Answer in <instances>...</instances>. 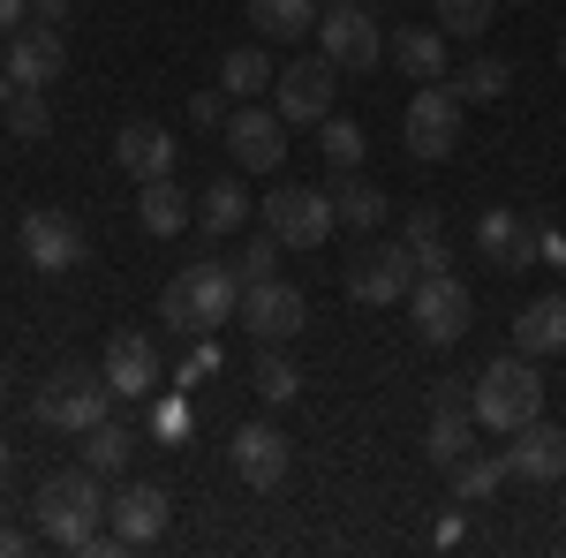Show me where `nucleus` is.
I'll return each instance as SVG.
<instances>
[{
  "label": "nucleus",
  "instance_id": "25",
  "mask_svg": "<svg viewBox=\"0 0 566 558\" xmlns=\"http://www.w3.org/2000/svg\"><path fill=\"white\" fill-rule=\"evenodd\" d=\"M250 23L264 45H295L303 31H317V0H250Z\"/></svg>",
  "mask_w": 566,
  "mask_h": 558
},
{
  "label": "nucleus",
  "instance_id": "45",
  "mask_svg": "<svg viewBox=\"0 0 566 558\" xmlns=\"http://www.w3.org/2000/svg\"><path fill=\"white\" fill-rule=\"evenodd\" d=\"M8 98H15V76H8V69H0V114H8Z\"/></svg>",
  "mask_w": 566,
  "mask_h": 558
},
{
  "label": "nucleus",
  "instance_id": "23",
  "mask_svg": "<svg viewBox=\"0 0 566 558\" xmlns=\"http://www.w3.org/2000/svg\"><path fill=\"white\" fill-rule=\"evenodd\" d=\"M514 347H522V355H566V287L559 295H536L522 317H514Z\"/></svg>",
  "mask_w": 566,
  "mask_h": 558
},
{
  "label": "nucleus",
  "instance_id": "13",
  "mask_svg": "<svg viewBox=\"0 0 566 558\" xmlns=\"http://www.w3.org/2000/svg\"><path fill=\"white\" fill-rule=\"evenodd\" d=\"M227 151H234L242 173H272L280 159H287V122H280V106H272V114H264V106L227 114Z\"/></svg>",
  "mask_w": 566,
  "mask_h": 558
},
{
  "label": "nucleus",
  "instance_id": "39",
  "mask_svg": "<svg viewBox=\"0 0 566 558\" xmlns=\"http://www.w3.org/2000/svg\"><path fill=\"white\" fill-rule=\"evenodd\" d=\"M212 370H219V347L205 340V347H197V355H189V370H181V378H189V386H205V378H212Z\"/></svg>",
  "mask_w": 566,
  "mask_h": 558
},
{
  "label": "nucleus",
  "instance_id": "30",
  "mask_svg": "<svg viewBox=\"0 0 566 558\" xmlns=\"http://www.w3.org/2000/svg\"><path fill=\"white\" fill-rule=\"evenodd\" d=\"M250 219V197H242V181H212L205 197H197V227L205 234H234Z\"/></svg>",
  "mask_w": 566,
  "mask_h": 558
},
{
  "label": "nucleus",
  "instance_id": "34",
  "mask_svg": "<svg viewBox=\"0 0 566 558\" xmlns=\"http://www.w3.org/2000/svg\"><path fill=\"white\" fill-rule=\"evenodd\" d=\"M499 15V0H438V31L446 39H483Z\"/></svg>",
  "mask_w": 566,
  "mask_h": 558
},
{
  "label": "nucleus",
  "instance_id": "14",
  "mask_svg": "<svg viewBox=\"0 0 566 558\" xmlns=\"http://www.w3.org/2000/svg\"><path fill=\"white\" fill-rule=\"evenodd\" d=\"M506 475H522V483H559L566 475V430H552L544 415L536 423H522L514 438H506Z\"/></svg>",
  "mask_w": 566,
  "mask_h": 558
},
{
  "label": "nucleus",
  "instance_id": "40",
  "mask_svg": "<svg viewBox=\"0 0 566 558\" xmlns=\"http://www.w3.org/2000/svg\"><path fill=\"white\" fill-rule=\"evenodd\" d=\"M536 257H544V264H566V234H559V227H536Z\"/></svg>",
  "mask_w": 566,
  "mask_h": 558
},
{
  "label": "nucleus",
  "instance_id": "48",
  "mask_svg": "<svg viewBox=\"0 0 566 558\" xmlns=\"http://www.w3.org/2000/svg\"><path fill=\"white\" fill-rule=\"evenodd\" d=\"M559 69H566V39H559Z\"/></svg>",
  "mask_w": 566,
  "mask_h": 558
},
{
  "label": "nucleus",
  "instance_id": "11",
  "mask_svg": "<svg viewBox=\"0 0 566 558\" xmlns=\"http://www.w3.org/2000/svg\"><path fill=\"white\" fill-rule=\"evenodd\" d=\"M416 280H423V272H416V257H408L400 242L348 257V295H355V302H370V309H392V302H408V287H416Z\"/></svg>",
  "mask_w": 566,
  "mask_h": 558
},
{
  "label": "nucleus",
  "instance_id": "42",
  "mask_svg": "<svg viewBox=\"0 0 566 558\" xmlns=\"http://www.w3.org/2000/svg\"><path fill=\"white\" fill-rule=\"evenodd\" d=\"M31 23H45V31H61V23H69V0H31Z\"/></svg>",
  "mask_w": 566,
  "mask_h": 558
},
{
  "label": "nucleus",
  "instance_id": "49",
  "mask_svg": "<svg viewBox=\"0 0 566 558\" xmlns=\"http://www.w3.org/2000/svg\"><path fill=\"white\" fill-rule=\"evenodd\" d=\"M559 536H566V506H559Z\"/></svg>",
  "mask_w": 566,
  "mask_h": 558
},
{
  "label": "nucleus",
  "instance_id": "15",
  "mask_svg": "<svg viewBox=\"0 0 566 558\" xmlns=\"http://www.w3.org/2000/svg\"><path fill=\"white\" fill-rule=\"evenodd\" d=\"M287 468H295V453H287V438H280L272 423H242L234 430V475H242L250 491H280Z\"/></svg>",
  "mask_w": 566,
  "mask_h": 558
},
{
  "label": "nucleus",
  "instance_id": "31",
  "mask_svg": "<svg viewBox=\"0 0 566 558\" xmlns=\"http://www.w3.org/2000/svg\"><path fill=\"white\" fill-rule=\"evenodd\" d=\"M499 483H506V461H491V453H461V461H453V498H461V506L499 498Z\"/></svg>",
  "mask_w": 566,
  "mask_h": 558
},
{
  "label": "nucleus",
  "instance_id": "20",
  "mask_svg": "<svg viewBox=\"0 0 566 558\" xmlns=\"http://www.w3.org/2000/svg\"><path fill=\"white\" fill-rule=\"evenodd\" d=\"M114 159L136 181H159V173H175V136L159 129V122H129V129L114 136Z\"/></svg>",
  "mask_w": 566,
  "mask_h": 558
},
{
  "label": "nucleus",
  "instance_id": "32",
  "mask_svg": "<svg viewBox=\"0 0 566 558\" xmlns=\"http://www.w3.org/2000/svg\"><path fill=\"white\" fill-rule=\"evenodd\" d=\"M317 144H325V167H340V173H355V167H363V151H370V136L355 129V122H340V114L317 122Z\"/></svg>",
  "mask_w": 566,
  "mask_h": 558
},
{
  "label": "nucleus",
  "instance_id": "37",
  "mask_svg": "<svg viewBox=\"0 0 566 558\" xmlns=\"http://www.w3.org/2000/svg\"><path fill=\"white\" fill-rule=\"evenodd\" d=\"M280 250H287V242H280V234L264 227L258 242H250V250L234 257V280H242V287H250V280H272V264H280Z\"/></svg>",
  "mask_w": 566,
  "mask_h": 558
},
{
  "label": "nucleus",
  "instance_id": "1",
  "mask_svg": "<svg viewBox=\"0 0 566 558\" xmlns=\"http://www.w3.org/2000/svg\"><path fill=\"white\" fill-rule=\"evenodd\" d=\"M98 514H106V475L61 468L39 483V528L61 551H122V536H98Z\"/></svg>",
  "mask_w": 566,
  "mask_h": 558
},
{
  "label": "nucleus",
  "instance_id": "6",
  "mask_svg": "<svg viewBox=\"0 0 566 558\" xmlns=\"http://www.w3.org/2000/svg\"><path fill=\"white\" fill-rule=\"evenodd\" d=\"M264 227H272L287 250H317V242L340 227L333 189H272V197H264Z\"/></svg>",
  "mask_w": 566,
  "mask_h": 558
},
{
  "label": "nucleus",
  "instance_id": "10",
  "mask_svg": "<svg viewBox=\"0 0 566 558\" xmlns=\"http://www.w3.org/2000/svg\"><path fill=\"white\" fill-rule=\"evenodd\" d=\"M303 317H310V302H303V287H287V280H250V287H242V325L258 333V347L295 340Z\"/></svg>",
  "mask_w": 566,
  "mask_h": 558
},
{
  "label": "nucleus",
  "instance_id": "19",
  "mask_svg": "<svg viewBox=\"0 0 566 558\" xmlns=\"http://www.w3.org/2000/svg\"><path fill=\"white\" fill-rule=\"evenodd\" d=\"M106 514H114L122 551H136V544H159V536H167V491H159V483H129L122 498H106Z\"/></svg>",
  "mask_w": 566,
  "mask_h": 558
},
{
  "label": "nucleus",
  "instance_id": "7",
  "mask_svg": "<svg viewBox=\"0 0 566 558\" xmlns=\"http://www.w3.org/2000/svg\"><path fill=\"white\" fill-rule=\"evenodd\" d=\"M317 31H325V61L333 69H378L386 61V39H378V23H370V8L363 0H333L325 15H317Z\"/></svg>",
  "mask_w": 566,
  "mask_h": 558
},
{
  "label": "nucleus",
  "instance_id": "16",
  "mask_svg": "<svg viewBox=\"0 0 566 558\" xmlns=\"http://www.w3.org/2000/svg\"><path fill=\"white\" fill-rule=\"evenodd\" d=\"M476 250H483V264H499V272H528V264H536V219L491 204V212L476 219Z\"/></svg>",
  "mask_w": 566,
  "mask_h": 558
},
{
  "label": "nucleus",
  "instance_id": "41",
  "mask_svg": "<svg viewBox=\"0 0 566 558\" xmlns=\"http://www.w3.org/2000/svg\"><path fill=\"white\" fill-rule=\"evenodd\" d=\"M431 544H438V551H453V544H469V520H461V514H446V520H438V536H431Z\"/></svg>",
  "mask_w": 566,
  "mask_h": 558
},
{
  "label": "nucleus",
  "instance_id": "27",
  "mask_svg": "<svg viewBox=\"0 0 566 558\" xmlns=\"http://www.w3.org/2000/svg\"><path fill=\"white\" fill-rule=\"evenodd\" d=\"M129 453H136V430L129 423H114V415H106V423L84 430V468L91 475H122V468H129Z\"/></svg>",
  "mask_w": 566,
  "mask_h": 558
},
{
  "label": "nucleus",
  "instance_id": "46",
  "mask_svg": "<svg viewBox=\"0 0 566 558\" xmlns=\"http://www.w3.org/2000/svg\"><path fill=\"white\" fill-rule=\"evenodd\" d=\"M8 461H15V453H8V438H0V491H8Z\"/></svg>",
  "mask_w": 566,
  "mask_h": 558
},
{
  "label": "nucleus",
  "instance_id": "9",
  "mask_svg": "<svg viewBox=\"0 0 566 558\" xmlns=\"http://www.w3.org/2000/svg\"><path fill=\"white\" fill-rule=\"evenodd\" d=\"M400 136H408L416 159H453V144H461V98H453L446 84H423L416 98H408Z\"/></svg>",
  "mask_w": 566,
  "mask_h": 558
},
{
  "label": "nucleus",
  "instance_id": "21",
  "mask_svg": "<svg viewBox=\"0 0 566 558\" xmlns=\"http://www.w3.org/2000/svg\"><path fill=\"white\" fill-rule=\"evenodd\" d=\"M469 430H476V400H469V392H438V408H431V438H423V453H431L438 468H453V461L469 453Z\"/></svg>",
  "mask_w": 566,
  "mask_h": 558
},
{
  "label": "nucleus",
  "instance_id": "2",
  "mask_svg": "<svg viewBox=\"0 0 566 558\" xmlns=\"http://www.w3.org/2000/svg\"><path fill=\"white\" fill-rule=\"evenodd\" d=\"M469 400H476V423L499 430V438H514L522 423H536L544 415V378H536V355H499V362H483V378L469 386Z\"/></svg>",
  "mask_w": 566,
  "mask_h": 558
},
{
  "label": "nucleus",
  "instance_id": "8",
  "mask_svg": "<svg viewBox=\"0 0 566 558\" xmlns=\"http://www.w3.org/2000/svg\"><path fill=\"white\" fill-rule=\"evenodd\" d=\"M333 61L325 53H310V61H295V69H280V84H272V106H280V122L287 129H317L325 114H333Z\"/></svg>",
  "mask_w": 566,
  "mask_h": 558
},
{
  "label": "nucleus",
  "instance_id": "33",
  "mask_svg": "<svg viewBox=\"0 0 566 558\" xmlns=\"http://www.w3.org/2000/svg\"><path fill=\"white\" fill-rule=\"evenodd\" d=\"M333 212H340V227H378V219H386V189H370V181H340V189H333Z\"/></svg>",
  "mask_w": 566,
  "mask_h": 558
},
{
  "label": "nucleus",
  "instance_id": "26",
  "mask_svg": "<svg viewBox=\"0 0 566 558\" xmlns=\"http://www.w3.org/2000/svg\"><path fill=\"white\" fill-rule=\"evenodd\" d=\"M506 84H514V69H506V61H491V53L461 61V69H446V91H453L461 106H491V98H506Z\"/></svg>",
  "mask_w": 566,
  "mask_h": 558
},
{
  "label": "nucleus",
  "instance_id": "36",
  "mask_svg": "<svg viewBox=\"0 0 566 558\" xmlns=\"http://www.w3.org/2000/svg\"><path fill=\"white\" fill-rule=\"evenodd\" d=\"M258 392L280 408V400H295V392H303V370H295L287 355H258Z\"/></svg>",
  "mask_w": 566,
  "mask_h": 558
},
{
  "label": "nucleus",
  "instance_id": "12",
  "mask_svg": "<svg viewBox=\"0 0 566 558\" xmlns=\"http://www.w3.org/2000/svg\"><path fill=\"white\" fill-rule=\"evenodd\" d=\"M23 264L31 272H69V264H84V227L69 212H53V204H39V212H23Z\"/></svg>",
  "mask_w": 566,
  "mask_h": 558
},
{
  "label": "nucleus",
  "instance_id": "18",
  "mask_svg": "<svg viewBox=\"0 0 566 558\" xmlns=\"http://www.w3.org/2000/svg\"><path fill=\"white\" fill-rule=\"evenodd\" d=\"M69 69V45H61V31H45V23H23L15 39H8V76L23 91H45L53 76Z\"/></svg>",
  "mask_w": 566,
  "mask_h": 558
},
{
  "label": "nucleus",
  "instance_id": "5",
  "mask_svg": "<svg viewBox=\"0 0 566 558\" xmlns=\"http://www.w3.org/2000/svg\"><path fill=\"white\" fill-rule=\"evenodd\" d=\"M408 317H416V333L431 347H453L469 333V317H476V295H469L453 272H423V280L408 287Z\"/></svg>",
  "mask_w": 566,
  "mask_h": 558
},
{
  "label": "nucleus",
  "instance_id": "44",
  "mask_svg": "<svg viewBox=\"0 0 566 558\" xmlns=\"http://www.w3.org/2000/svg\"><path fill=\"white\" fill-rule=\"evenodd\" d=\"M23 544H31L23 528H0V558H15V551H23Z\"/></svg>",
  "mask_w": 566,
  "mask_h": 558
},
{
  "label": "nucleus",
  "instance_id": "24",
  "mask_svg": "<svg viewBox=\"0 0 566 558\" xmlns=\"http://www.w3.org/2000/svg\"><path fill=\"white\" fill-rule=\"evenodd\" d=\"M136 219H144V234H181V227L197 219V197L181 189L175 173H159V181H144V197H136Z\"/></svg>",
  "mask_w": 566,
  "mask_h": 558
},
{
  "label": "nucleus",
  "instance_id": "22",
  "mask_svg": "<svg viewBox=\"0 0 566 558\" xmlns=\"http://www.w3.org/2000/svg\"><path fill=\"white\" fill-rule=\"evenodd\" d=\"M392 69L408 84H446V31H431V23L392 31Z\"/></svg>",
  "mask_w": 566,
  "mask_h": 558
},
{
  "label": "nucleus",
  "instance_id": "28",
  "mask_svg": "<svg viewBox=\"0 0 566 558\" xmlns=\"http://www.w3.org/2000/svg\"><path fill=\"white\" fill-rule=\"evenodd\" d=\"M400 250L416 257V272H446V219H438L431 204H416L408 227H400Z\"/></svg>",
  "mask_w": 566,
  "mask_h": 558
},
{
  "label": "nucleus",
  "instance_id": "29",
  "mask_svg": "<svg viewBox=\"0 0 566 558\" xmlns=\"http://www.w3.org/2000/svg\"><path fill=\"white\" fill-rule=\"evenodd\" d=\"M264 84H280L272 61H264V45H234V53L219 61V91H227V98H258Z\"/></svg>",
  "mask_w": 566,
  "mask_h": 558
},
{
  "label": "nucleus",
  "instance_id": "4",
  "mask_svg": "<svg viewBox=\"0 0 566 558\" xmlns=\"http://www.w3.org/2000/svg\"><path fill=\"white\" fill-rule=\"evenodd\" d=\"M106 408H114L106 370H98V378H84V370H61V378H53V386H39V400H31V415H39L45 430H76V438H84L91 423H106Z\"/></svg>",
  "mask_w": 566,
  "mask_h": 558
},
{
  "label": "nucleus",
  "instance_id": "3",
  "mask_svg": "<svg viewBox=\"0 0 566 558\" xmlns=\"http://www.w3.org/2000/svg\"><path fill=\"white\" fill-rule=\"evenodd\" d=\"M234 309H242V280H234V264H189L181 280H167V295H159V317H167L175 333L227 325Z\"/></svg>",
  "mask_w": 566,
  "mask_h": 558
},
{
  "label": "nucleus",
  "instance_id": "38",
  "mask_svg": "<svg viewBox=\"0 0 566 558\" xmlns=\"http://www.w3.org/2000/svg\"><path fill=\"white\" fill-rule=\"evenodd\" d=\"M189 122L197 129H227V91H197L189 98Z\"/></svg>",
  "mask_w": 566,
  "mask_h": 558
},
{
  "label": "nucleus",
  "instance_id": "35",
  "mask_svg": "<svg viewBox=\"0 0 566 558\" xmlns=\"http://www.w3.org/2000/svg\"><path fill=\"white\" fill-rule=\"evenodd\" d=\"M45 129H53L45 98H39V91H23V84H15V98H8V136H15V144H39Z\"/></svg>",
  "mask_w": 566,
  "mask_h": 558
},
{
  "label": "nucleus",
  "instance_id": "17",
  "mask_svg": "<svg viewBox=\"0 0 566 558\" xmlns=\"http://www.w3.org/2000/svg\"><path fill=\"white\" fill-rule=\"evenodd\" d=\"M106 386H114V400H151L159 392V347L144 333H114L106 340Z\"/></svg>",
  "mask_w": 566,
  "mask_h": 558
},
{
  "label": "nucleus",
  "instance_id": "47",
  "mask_svg": "<svg viewBox=\"0 0 566 558\" xmlns=\"http://www.w3.org/2000/svg\"><path fill=\"white\" fill-rule=\"evenodd\" d=\"M0 408H8V370H0Z\"/></svg>",
  "mask_w": 566,
  "mask_h": 558
},
{
  "label": "nucleus",
  "instance_id": "43",
  "mask_svg": "<svg viewBox=\"0 0 566 558\" xmlns=\"http://www.w3.org/2000/svg\"><path fill=\"white\" fill-rule=\"evenodd\" d=\"M23 15H31V0H0V39H15V31H23Z\"/></svg>",
  "mask_w": 566,
  "mask_h": 558
}]
</instances>
